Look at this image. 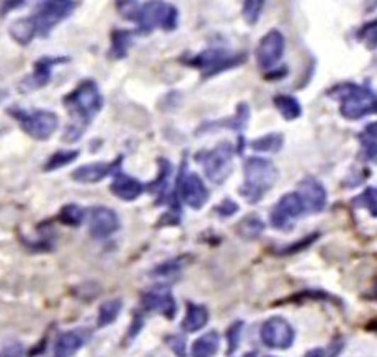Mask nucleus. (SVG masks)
I'll return each instance as SVG.
<instances>
[{
    "mask_svg": "<svg viewBox=\"0 0 377 357\" xmlns=\"http://www.w3.org/2000/svg\"><path fill=\"white\" fill-rule=\"evenodd\" d=\"M123 158L120 156L115 163H90L85 166L77 167L72 172V179L79 184H96L106 179L110 174H116L121 170L120 166Z\"/></svg>",
    "mask_w": 377,
    "mask_h": 357,
    "instance_id": "14",
    "label": "nucleus"
},
{
    "mask_svg": "<svg viewBox=\"0 0 377 357\" xmlns=\"http://www.w3.org/2000/svg\"><path fill=\"white\" fill-rule=\"evenodd\" d=\"M325 354H323V351L322 349H314V351H310V353H307L305 357H323Z\"/></svg>",
    "mask_w": 377,
    "mask_h": 357,
    "instance_id": "40",
    "label": "nucleus"
},
{
    "mask_svg": "<svg viewBox=\"0 0 377 357\" xmlns=\"http://www.w3.org/2000/svg\"><path fill=\"white\" fill-rule=\"evenodd\" d=\"M298 194L303 199L305 213H320L327 205V190L319 180L307 177L299 184Z\"/></svg>",
    "mask_w": 377,
    "mask_h": 357,
    "instance_id": "16",
    "label": "nucleus"
},
{
    "mask_svg": "<svg viewBox=\"0 0 377 357\" xmlns=\"http://www.w3.org/2000/svg\"><path fill=\"white\" fill-rule=\"evenodd\" d=\"M110 190L120 200L133 202L144 194L145 185L139 179H134L131 175L123 172V170H118L110 185Z\"/></svg>",
    "mask_w": 377,
    "mask_h": 357,
    "instance_id": "18",
    "label": "nucleus"
},
{
    "mask_svg": "<svg viewBox=\"0 0 377 357\" xmlns=\"http://www.w3.org/2000/svg\"><path fill=\"white\" fill-rule=\"evenodd\" d=\"M260 336L263 344L268 346V348L284 351L293 346L296 333L286 319L281 317H273L263 323Z\"/></svg>",
    "mask_w": 377,
    "mask_h": 357,
    "instance_id": "10",
    "label": "nucleus"
},
{
    "mask_svg": "<svg viewBox=\"0 0 377 357\" xmlns=\"http://www.w3.org/2000/svg\"><path fill=\"white\" fill-rule=\"evenodd\" d=\"M237 210H239V205L230 199H225L223 204L215 207V212H218L220 216H232Z\"/></svg>",
    "mask_w": 377,
    "mask_h": 357,
    "instance_id": "37",
    "label": "nucleus"
},
{
    "mask_svg": "<svg viewBox=\"0 0 377 357\" xmlns=\"http://www.w3.org/2000/svg\"><path fill=\"white\" fill-rule=\"evenodd\" d=\"M242 326H244V323L242 322H237L234 323L232 326L229 328L227 331V343H229V356L235 353V349L239 348V341H240V334H242Z\"/></svg>",
    "mask_w": 377,
    "mask_h": 357,
    "instance_id": "34",
    "label": "nucleus"
},
{
    "mask_svg": "<svg viewBox=\"0 0 377 357\" xmlns=\"http://www.w3.org/2000/svg\"><path fill=\"white\" fill-rule=\"evenodd\" d=\"M64 106L72 119V123H69L64 140L77 141L87 130L91 120L103 109V97H101L96 82L91 79H85L71 94L64 97Z\"/></svg>",
    "mask_w": 377,
    "mask_h": 357,
    "instance_id": "1",
    "label": "nucleus"
},
{
    "mask_svg": "<svg viewBox=\"0 0 377 357\" xmlns=\"http://www.w3.org/2000/svg\"><path fill=\"white\" fill-rule=\"evenodd\" d=\"M179 194L181 200L193 210L203 209L209 200V190L198 174H183L179 177Z\"/></svg>",
    "mask_w": 377,
    "mask_h": 357,
    "instance_id": "11",
    "label": "nucleus"
},
{
    "mask_svg": "<svg viewBox=\"0 0 377 357\" xmlns=\"http://www.w3.org/2000/svg\"><path fill=\"white\" fill-rule=\"evenodd\" d=\"M91 336L90 329L75 328L59 334L54 344V357H72L89 343Z\"/></svg>",
    "mask_w": 377,
    "mask_h": 357,
    "instance_id": "15",
    "label": "nucleus"
},
{
    "mask_svg": "<svg viewBox=\"0 0 377 357\" xmlns=\"http://www.w3.org/2000/svg\"><path fill=\"white\" fill-rule=\"evenodd\" d=\"M9 114L18 121L21 130L26 135L38 141H46L56 133L59 126V119L56 114L50 110H23L10 109Z\"/></svg>",
    "mask_w": 377,
    "mask_h": 357,
    "instance_id": "5",
    "label": "nucleus"
},
{
    "mask_svg": "<svg viewBox=\"0 0 377 357\" xmlns=\"http://www.w3.org/2000/svg\"><path fill=\"white\" fill-rule=\"evenodd\" d=\"M338 94H332L340 100V111L344 119L359 120L366 115L377 114V95L363 85L344 84L337 89Z\"/></svg>",
    "mask_w": 377,
    "mask_h": 357,
    "instance_id": "4",
    "label": "nucleus"
},
{
    "mask_svg": "<svg viewBox=\"0 0 377 357\" xmlns=\"http://www.w3.org/2000/svg\"><path fill=\"white\" fill-rule=\"evenodd\" d=\"M283 146V136L278 133H269L266 136L258 138V140L252 141V148L255 151L261 153H276Z\"/></svg>",
    "mask_w": 377,
    "mask_h": 357,
    "instance_id": "28",
    "label": "nucleus"
},
{
    "mask_svg": "<svg viewBox=\"0 0 377 357\" xmlns=\"http://www.w3.org/2000/svg\"><path fill=\"white\" fill-rule=\"evenodd\" d=\"M220 338L215 331H209L198 338L191 346V357H214L218 354Z\"/></svg>",
    "mask_w": 377,
    "mask_h": 357,
    "instance_id": "22",
    "label": "nucleus"
},
{
    "mask_svg": "<svg viewBox=\"0 0 377 357\" xmlns=\"http://www.w3.org/2000/svg\"><path fill=\"white\" fill-rule=\"evenodd\" d=\"M174 341L175 343L171 344V349H174L180 357H185V341H183V338L180 336H175Z\"/></svg>",
    "mask_w": 377,
    "mask_h": 357,
    "instance_id": "38",
    "label": "nucleus"
},
{
    "mask_svg": "<svg viewBox=\"0 0 377 357\" xmlns=\"http://www.w3.org/2000/svg\"><path fill=\"white\" fill-rule=\"evenodd\" d=\"M244 169L245 184L240 187V194L249 204H257L276 182L278 170L271 161L263 158H249Z\"/></svg>",
    "mask_w": 377,
    "mask_h": 357,
    "instance_id": "3",
    "label": "nucleus"
},
{
    "mask_svg": "<svg viewBox=\"0 0 377 357\" xmlns=\"http://www.w3.org/2000/svg\"><path fill=\"white\" fill-rule=\"evenodd\" d=\"M364 156L368 161L377 164V138L364 136Z\"/></svg>",
    "mask_w": 377,
    "mask_h": 357,
    "instance_id": "36",
    "label": "nucleus"
},
{
    "mask_svg": "<svg viewBox=\"0 0 377 357\" xmlns=\"http://www.w3.org/2000/svg\"><path fill=\"white\" fill-rule=\"evenodd\" d=\"M77 9V4L75 2H67V0H51V2H41L36 7L35 15H31L36 23L38 28V36H50L51 31L54 30V26L61 21L66 20L67 17H71L74 10Z\"/></svg>",
    "mask_w": 377,
    "mask_h": 357,
    "instance_id": "7",
    "label": "nucleus"
},
{
    "mask_svg": "<svg viewBox=\"0 0 377 357\" xmlns=\"http://www.w3.org/2000/svg\"><path fill=\"white\" fill-rule=\"evenodd\" d=\"M89 230L95 239H105L120 230V218L108 207H95L90 210Z\"/></svg>",
    "mask_w": 377,
    "mask_h": 357,
    "instance_id": "13",
    "label": "nucleus"
},
{
    "mask_svg": "<svg viewBox=\"0 0 377 357\" xmlns=\"http://www.w3.org/2000/svg\"><path fill=\"white\" fill-rule=\"evenodd\" d=\"M0 357H25V348L18 341H12L0 348Z\"/></svg>",
    "mask_w": 377,
    "mask_h": 357,
    "instance_id": "35",
    "label": "nucleus"
},
{
    "mask_svg": "<svg viewBox=\"0 0 377 357\" xmlns=\"http://www.w3.org/2000/svg\"><path fill=\"white\" fill-rule=\"evenodd\" d=\"M359 40H363L369 48H377V20L366 23L359 30Z\"/></svg>",
    "mask_w": 377,
    "mask_h": 357,
    "instance_id": "32",
    "label": "nucleus"
},
{
    "mask_svg": "<svg viewBox=\"0 0 377 357\" xmlns=\"http://www.w3.org/2000/svg\"><path fill=\"white\" fill-rule=\"evenodd\" d=\"M121 17L137 25L139 33H152L155 28L171 31L179 25V10L167 2H123L118 4Z\"/></svg>",
    "mask_w": 377,
    "mask_h": 357,
    "instance_id": "2",
    "label": "nucleus"
},
{
    "mask_svg": "<svg viewBox=\"0 0 377 357\" xmlns=\"http://www.w3.org/2000/svg\"><path fill=\"white\" fill-rule=\"evenodd\" d=\"M284 53V36L278 30H271L263 36L257 48V62L261 69H273Z\"/></svg>",
    "mask_w": 377,
    "mask_h": 357,
    "instance_id": "12",
    "label": "nucleus"
},
{
    "mask_svg": "<svg viewBox=\"0 0 377 357\" xmlns=\"http://www.w3.org/2000/svg\"><path fill=\"white\" fill-rule=\"evenodd\" d=\"M265 230V223H263L257 215H249L237 225V233L245 239H255Z\"/></svg>",
    "mask_w": 377,
    "mask_h": 357,
    "instance_id": "25",
    "label": "nucleus"
},
{
    "mask_svg": "<svg viewBox=\"0 0 377 357\" xmlns=\"http://www.w3.org/2000/svg\"><path fill=\"white\" fill-rule=\"evenodd\" d=\"M133 45V33L129 30H115L111 35V48L108 56L113 60H121L128 55L129 46Z\"/></svg>",
    "mask_w": 377,
    "mask_h": 357,
    "instance_id": "23",
    "label": "nucleus"
},
{
    "mask_svg": "<svg viewBox=\"0 0 377 357\" xmlns=\"http://www.w3.org/2000/svg\"><path fill=\"white\" fill-rule=\"evenodd\" d=\"M354 204L364 207L366 210H369V213L373 216H377V189H368L363 195H359Z\"/></svg>",
    "mask_w": 377,
    "mask_h": 357,
    "instance_id": "31",
    "label": "nucleus"
},
{
    "mask_svg": "<svg viewBox=\"0 0 377 357\" xmlns=\"http://www.w3.org/2000/svg\"><path fill=\"white\" fill-rule=\"evenodd\" d=\"M364 136H373V138H377V123H373V125H369L368 128H366Z\"/></svg>",
    "mask_w": 377,
    "mask_h": 357,
    "instance_id": "39",
    "label": "nucleus"
},
{
    "mask_svg": "<svg viewBox=\"0 0 377 357\" xmlns=\"http://www.w3.org/2000/svg\"><path fill=\"white\" fill-rule=\"evenodd\" d=\"M145 310L157 312L165 318L171 319L176 313V302L169 290H152L142 297Z\"/></svg>",
    "mask_w": 377,
    "mask_h": 357,
    "instance_id": "19",
    "label": "nucleus"
},
{
    "mask_svg": "<svg viewBox=\"0 0 377 357\" xmlns=\"http://www.w3.org/2000/svg\"><path fill=\"white\" fill-rule=\"evenodd\" d=\"M123 310V302L120 298H115V300H108L105 303H101L99 308V328H105L108 324L115 323L120 313Z\"/></svg>",
    "mask_w": 377,
    "mask_h": 357,
    "instance_id": "24",
    "label": "nucleus"
},
{
    "mask_svg": "<svg viewBox=\"0 0 377 357\" xmlns=\"http://www.w3.org/2000/svg\"><path fill=\"white\" fill-rule=\"evenodd\" d=\"M79 158L77 149H67V151H57L54 153L52 156L47 159V163L45 164L46 172H52V170H57L61 167H66L67 164L74 163L75 159Z\"/></svg>",
    "mask_w": 377,
    "mask_h": 357,
    "instance_id": "27",
    "label": "nucleus"
},
{
    "mask_svg": "<svg viewBox=\"0 0 377 357\" xmlns=\"http://www.w3.org/2000/svg\"><path fill=\"white\" fill-rule=\"evenodd\" d=\"M261 9H263V2H257V0H250V2H245L244 4V18L247 20V23H257V20L260 18V13H261Z\"/></svg>",
    "mask_w": 377,
    "mask_h": 357,
    "instance_id": "33",
    "label": "nucleus"
},
{
    "mask_svg": "<svg viewBox=\"0 0 377 357\" xmlns=\"http://www.w3.org/2000/svg\"><path fill=\"white\" fill-rule=\"evenodd\" d=\"M209 322V312L204 305H196V303H188L186 315L181 322L183 331L196 333L203 329Z\"/></svg>",
    "mask_w": 377,
    "mask_h": 357,
    "instance_id": "20",
    "label": "nucleus"
},
{
    "mask_svg": "<svg viewBox=\"0 0 377 357\" xmlns=\"http://www.w3.org/2000/svg\"><path fill=\"white\" fill-rule=\"evenodd\" d=\"M59 221L62 223V225H67V226H79L80 223L84 221L85 218V212L82 207L71 204V205H66L61 209V213H59Z\"/></svg>",
    "mask_w": 377,
    "mask_h": 357,
    "instance_id": "29",
    "label": "nucleus"
},
{
    "mask_svg": "<svg viewBox=\"0 0 377 357\" xmlns=\"http://www.w3.org/2000/svg\"><path fill=\"white\" fill-rule=\"evenodd\" d=\"M196 161L201 164L206 177L214 184H223L232 172L234 146L229 141L220 143L214 149L196 154Z\"/></svg>",
    "mask_w": 377,
    "mask_h": 357,
    "instance_id": "6",
    "label": "nucleus"
},
{
    "mask_svg": "<svg viewBox=\"0 0 377 357\" xmlns=\"http://www.w3.org/2000/svg\"><path fill=\"white\" fill-rule=\"evenodd\" d=\"M159 166H160V170H159V177L154 180L152 185H150L149 190L150 192H159V194L162 195L167 189V182H169V177L171 174V166L170 163L167 161V159H159Z\"/></svg>",
    "mask_w": 377,
    "mask_h": 357,
    "instance_id": "30",
    "label": "nucleus"
},
{
    "mask_svg": "<svg viewBox=\"0 0 377 357\" xmlns=\"http://www.w3.org/2000/svg\"><path fill=\"white\" fill-rule=\"evenodd\" d=\"M274 105H276L279 114H281L286 120L299 119L300 111H303L298 100L291 97V95H278V97H274Z\"/></svg>",
    "mask_w": 377,
    "mask_h": 357,
    "instance_id": "26",
    "label": "nucleus"
},
{
    "mask_svg": "<svg viewBox=\"0 0 377 357\" xmlns=\"http://www.w3.org/2000/svg\"><path fill=\"white\" fill-rule=\"evenodd\" d=\"M67 57H41L40 61L35 64V71L30 76H26L23 81L20 82V89L23 92H31V90H38L50 82L52 67L59 62H66Z\"/></svg>",
    "mask_w": 377,
    "mask_h": 357,
    "instance_id": "17",
    "label": "nucleus"
},
{
    "mask_svg": "<svg viewBox=\"0 0 377 357\" xmlns=\"http://www.w3.org/2000/svg\"><path fill=\"white\" fill-rule=\"evenodd\" d=\"M303 213H305L303 199H300L298 192H293V194H286L279 199L278 204L274 205L271 215H269V221L276 230L289 231L293 228V221Z\"/></svg>",
    "mask_w": 377,
    "mask_h": 357,
    "instance_id": "9",
    "label": "nucleus"
},
{
    "mask_svg": "<svg viewBox=\"0 0 377 357\" xmlns=\"http://www.w3.org/2000/svg\"><path fill=\"white\" fill-rule=\"evenodd\" d=\"M244 60H245L244 56L230 55V53L225 50H208L190 57L188 64L199 69L204 77H209L214 76V74L225 71V69L239 66L240 62H244Z\"/></svg>",
    "mask_w": 377,
    "mask_h": 357,
    "instance_id": "8",
    "label": "nucleus"
},
{
    "mask_svg": "<svg viewBox=\"0 0 377 357\" xmlns=\"http://www.w3.org/2000/svg\"><path fill=\"white\" fill-rule=\"evenodd\" d=\"M9 33L12 36V40L18 45L25 46L28 45L30 41H33L35 36L38 35V28L33 17H25L15 20L12 25H10Z\"/></svg>",
    "mask_w": 377,
    "mask_h": 357,
    "instance_id": "21",
    "label": "nucleus"
}]
</instances>
